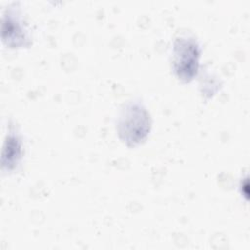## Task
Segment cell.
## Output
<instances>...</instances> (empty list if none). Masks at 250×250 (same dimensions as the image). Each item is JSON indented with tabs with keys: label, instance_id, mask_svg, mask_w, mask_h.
Wrapping results in <instances>:
<instances>
[{
	"label": "cell",
	"instance_id": "obj_1",
	"mask_svg": "<svg viewBox=\"0 0 250 250\" xmlns=\"http://www.w3.org/2000/svg\"><path fill=\"white\" fill-rule=\"evenodd\" d=\"M151 127V119L145 105L133 101L126 104L121 109L116 130L119 138L129 146H134L147 137Z\"/></svg>",
	"mask_w": 250,
	"mask_h": 250
},
{
	"label": "cell",
	"instance_id": "obj_2",
	"mask_svg": "<svg viewBox=\"0 0 250 250\" xmlns=\"http://www.w3.org/2000/svg\"><path fill=\"white\" fill-rule=\"evenodd\" d=\"M200 46L191 36H180L174 42L173 69L179 79L191 81L198 71Z\"/></svg>",
	"mask_w": 250,
	"mask_h": 250
},
{
	"label": "cell",
	"instance_id": "obj_3",
	"mask_svg": "<svg viewBox=\"0 0 250 250\" xmlns=\"http://www.w3.org/2000/svg\"><path fill=\"white\" fill-rule=\"evenodd\" d=\"M18 6H10L2 20V41L10 48L30 45V37Z\"/></svg>",
	"mask_w": 250,
	"mask_h": 250
},
{
	"label": "cell",
	"instance_id": "obj_4",
	"mask_svg": "<svg viewBox=\"0 0 250 250\" xmlns=\"http://www.w3.org/2000/svg\"><path fill=\"white\" fill-rule=\"evenodd\" d=\"M21 141L15 130H10L4 145L2 167L8 171L13 170L21 158Z\"/></svg>",
	"mask_w": 250,
	"mask_h": 250
}]
</instances>
